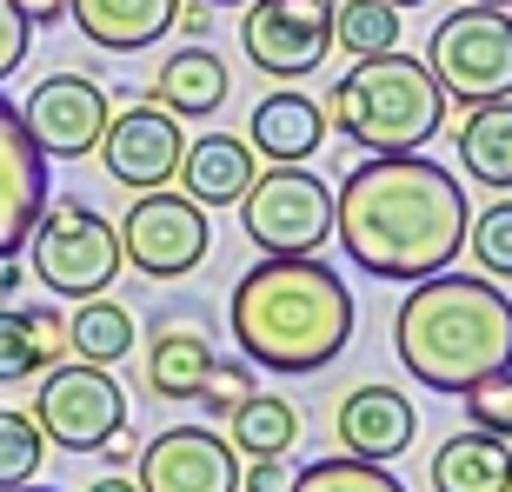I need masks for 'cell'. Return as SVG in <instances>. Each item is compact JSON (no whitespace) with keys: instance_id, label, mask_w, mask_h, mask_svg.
I'll return each instance as SVG.
<instances>
[{"instance_id":"obj_7","label":"cell","mask_w":512,"mask_h":492,"mask_svg":"<svg viewBox=\"0 0 512 492\" xmlns=\"http://www.w3.org/2000/svg\"><path fill=\"white\" fill-rule=\"evenodd\" d=\"M240 227L260 253L286 260V253H320L333 240V193L313 180L306 167H266L253 173V187L233 200Z\"/></svg>"},{"instance_id":"obj_5","label":"cell","mask_w":512,"mask_h":492,"mask_svg":"<svg viewBox=\"0 0 512 492\" xmlns=\"http://www.w3.org/2000/svg\"><path fill=\"white\" fill-rule=\"evenodd\" d=\"M27 273H34L54 300H94L107 293L120 273V233L100 220V207L87 200H54V207H40L34 233H27Z\"/></svg>"},{"instance_id":"obj_26","label":"cell","mask_w":512,"mask_h":492,"mask_svg":"<svg viewBox=\"0 0 512 492\" xmlns=\"http://www.w3.org/2000/svg\"><path fill=\"white\" fill-rule=\"evenodd\" d=\"M333 47H346L353 60L393 54L399 47V7H386V0H346V7H333Z\"/></svg>"},{"instance_id":"obj_24","label":"cell","mask_w":512,"mask_h":492,"mask_svg":"<svg viewBox=\"0 0 512 492\" xmlns=\"http://www.w3.org/2000/svg\"><path fill=\"white\" fill-rule=\"evenodd\" d=\"M300 439V413L286 406L280 393H247L240 406H233V453L247 459H286V446Z\"/></svg>"},{"instance_id":"obj_17","label":"cell","mask_w":512,"mask_h":492,"mask_svg":"<svg viewBox=\"0 0 512 492\" xmlns=\"http://www.w3.org/2000/svg\"><path fill=\"white\" fill-rule=\"evenodd\" d=\"M180 193L193 207H233L240 193L253 187V147L233 140V133H200L187 153H180Z\"/></svg>"},{"instance_id":"obj_39","label":"cell","mask_w":512,"mask_h":492,"mask_svg":"<svg viewBox=\"0 0 512 492\" xmlns=\"http://www.w3.org/2000/svg\"><path fill=\"white\" fill-rule=\"evenodd\" d=\"M200 7H247V0H200Z\"/></svg>"},{"instance_id":"obj_4","label":"cell","mask_w":512,"mask_h":492,"mask_svg":"<svg viewBox=\"0 0 512 492\" xmlns=\"http://www.w3.org/2000/svg\"><path fill=\"white\" fill-rule=\"evenodd\" d=\"M326 120L366 153H419L446 127V94H439V80L426 74V60L393 47V54L353 60V74L333 80Z\"/></svg>"},{"instance_id":"obj_13","label":"cell","mask_w":512,"mask_h":492,"mask_svg":"<svg viewBox=\"0 0 512 492\" xmlns=\"http://www.w3.org/2000/svg\"><path fill=\"white\" fill-rule=\"evenodd\" d=\"M180 153H187V133H180V120H173L167 107H153V100H133L127 114L107 120V133H100L107 173L133 193L167 187L173 173H180Z\"/></svg>"},{"instance_id":"obj_36","label":"cell","mask_w":512,"mask_h":492,"mask_svg":"<svg viewBox=\"0 0 512 492\" xmlns=\"http://www.w3.org/2000/svg\"><path fill=\"white\" fill-rule=\"evenodd\" d=\"M87 492H140V486H133V479H120V473H107V479H94Z\"/></svg>"},{"instance_id":"obj_40","label":"cell","mask_w":512,"mask_h":492,"mask_svg":"<svg viewBox=\"0 0 512 492\" xmlns=\"http://www.w3.org/2000/svg\"><path fill=\"white\" fill-rule=\"evenodd\" d=\"M473 7H512V0H473Z\"/></svg>"},{"instance_id":"obj_1","label":"cell","mask_w":512,"mask_h":492,"mask_svg":"<svg viewBox=\"0 0 512 492\" xmlns=\"http://www.w3.org/2000/svg\"><path fill=\"white\" fill-rule=\"evenodd\" d=\"M466 187L426 153H373L333 193V240L373 280H433L466 246Z\"/></svg>"},{"instance_id":"obj_20","label":"cell","mask_w":512,"mask_h":492,"mask_svg":"<svg viewBox=\"0 0 512 492\" xmlns=\"http://www.w3.org/2000/svg\"><path fill=\"white\" fill-rule=\"evenodd\" d=\"M433 492H512V446L499 433H453L433 453Z\"/></svg>"},{"instance_id":"obj_37","label":"cell","mask_w":512,"mask_h":492,"mask_svg":"<svg viewBox=\"0 0 512 492\" xmlns=\"http://www.w3.org/2000/svg\"><path fill=\"white\" fill-rule=\"evenodd\" d=\"M0 492H54V486H34V479H27V486H0Z\"/></svg>"},{"instance_id":"obj_16","label":"cell","mask_w":512,"mask_h":492,"mask_svg":"<svg viewBox=\"0 0 512 492\" xmlns=\"http://www.w3.org/2000/svg\"><path fill=\"white\" fill-rule=\"evenodd\" d=\"M180 0H67V20L107 54H140L173 27Z\"/></svg>"},{"instance_id":"obj_21","label":"cell","mask_w":512,"mask_h":492,"mask_svg":"<svg viewBox=\"0 0 512 492\" xmlns=\"http://www.w3.org/2000/svg\"><path fill=\"white\" fill-rule=\"evenodd\" d=\"M459 167L473 173L479 187L512 193V100H486L466 114L459 127Z\"/></svg>"},{"instance_id":"obj_29","label":"cell","mask_w":512,"mask_h":492,"mask_svg":"<svg viewBox=\"0 0 512 492\" xmlns=\"http://www.w3.org/2000/svg\"><path fill=\"white\" fill-rule=\"evenodd\" d=\"M466 240H473V260L493 273V280H512V200H499V207H486L466 227Z\"/></svg>"},{"instance_id":"obj_34","label":"cell","mask_w":512,"mask_h":492,"mask_svg":"<svg viewBox=\"0 0 512 492\" xmlns=\"http://www.w3.org/2000/svg\"><path fill=\"white\" fill-rule=\"evenodd\" d=\"M20 286H27V266H20V253H14V260H0V300H14Z\"/></svg>"},{"instance_id":"obj_19","label":"cell","mask_w":512,"mask_h":492,"mask_svg":"<svg viewBox=\"0 0 512 492\" xmlns=\"http://www.w3.org/2000/svg\"><path fill=\"white\" fill-rule=\"evenodd\" d=\"M153 107H167L173 120H213L227 107V60L213 47H200V40L167 54V67L153 80Z\"/></svg>"},{"instance_id":"obj_33","label":"cell","mask_w":512,"mask_h":492,"mask_svg":"<svg viewBox=\"0 0 512 492\" xmlns=\"http://www.w3.org/2000/svg\"><path fill=\"white\" fill-rule=\"evenodd\" d=\"M293 486V466L286 459H253V473L240 479V492H286Z\"/></svg>"},{"instance_id":"obj_6","label":"cell","mask_w":512,"mask_h":492,"mask_svg":"<svg viewBox=\"0 0 512 492\" xmlns=\"http://www.w3.org/2000/svg\"><path fill=\"white\" fill-rule=\"evenodd\" d=\"M426 74L439 80L446 100L486 107L512 100V14L506 7H453L426 40Z\"/></svg>"},{"instance_id":"obj_8","label":"cell","mask_w":512,"mask_h":492,"mask_svg":"<svg viewBox=\"0 0 512 492\" xmlns=\"http://www.w3.org/2000/svg\"><path fill=\"white\" fill-rule=\"evenodd\" d=\"M40 439L60 453H100L107 439L127 426V393L114 386V373L94 360H67L47 373L40 386V413H34Z\"/></svg>"},{"instance_id":"obj_12","label":"cell","mask_w":512,"mask_h":492,"mask_svg":"<svg viewBox=\"0 0 512 492\" xmlns=\"http://www.w3.org/2000/svg\"><path fill=\"white\" fill-rule=\"evenodd\" d=\"M140 492H240V453L207 426H167L140 446Z\"/></svg>"},{"instance_id":"obj_14","label":"cell","mask_w":512,"mask_h":492,"mask_svg":"<svg viewBox=\"0 0 512 492\" xmlns=\"http://www.w3.org/2000/svg\"><path fill=\"white\" fill-rule=\"evenodd\" d=\"M47 207V153L20 120L14 100H0V260H14Z\"/></svg>"},{"instance_id":"obj_28","label":"cell","mask_w":512,"mask_h":492,"mask_svg":"<svg viewBox=\"0 0 512 492\" xmlns=\"http://www.w3.org/2000/svg\"><path fill=\"white\" fill-rule=\"evenodd\" d=\"M40 453H47V439H40L34 413H7L0 406V486H27L40 473Z\"/></svg>"},{"instance_id":"obj_2","label":"cell","mask_w":512,"mask_h":492,"mask_svg":"<svg viewBox=\"0 0 512 492\" xmlns=\"http://www.w3.org/2000/svg\"><path fill=\"white\" fill-rule=\"evenodd\" d=\"M233 340L240 360L266 373H320L353 340V286L320 253H286L233 280Z\"/></svg>"},{"instance_id":"obj_35","label":"cell","mask_w":512,"mask_h":492,"mask_svg":"<svg viewBox=\"0 0 512 492\" xmlns=\"http://www.w3.org/2000/svg\"><path fill=\"white\" fill-rule=\"evenodd\" d=\"M100 453L114 459V466H127V459H133V453H140V439H133V433H127V426H120V433H114V439H107V446H100Z\"/></svg>"},{"instance_id":"obj_25","label":"cell","mask_w":512,"mask_h":492,"mask_svg":"<svg viewBox=\"0 0 512 492\" xmlns=\"http://www.w3.org/2000/svg\"><path fill=\"white\" fill-rule=\"evenodd\" d=\"M67 346H74L80 360H94V366L127 360V353H133V313L120 300H107V293L80 300V313L67 320Z\"/></svg>"},{"instance_id":"obj_15","label":"cell","mask_w":512,"mask_h":492,"mask_svg":"<svg viewBox=\"0 0 512 492\" xmlns=\"http://www.w3.org/2000/svg\"><path fill=\"white\" fill-rule=\"evenodd\" d=\"M413 399L393 393V386H360V393L340 399V446L353 459H373V466H386V459H399L406 446H413Z\"/></svg>"},{"instance_id":"obj_11","label":"cell","mask_w":512,"mask_h":492,"mask_svg":"<svg viewBox=\"0 0 512 492\" xmlns=\"http://www.w3.org/2000/svg\"><path fill=\"white\" fill-rule=\"evenodd\" d=\"M20 120H27V133H34V147L47 160H87L100 147L107 120H114V107H107V94L87 74H47L27 94Z\"/></svg>"},{"instance_id":"obj_10","label":"cell","mask_w":512,"mask_h":492,"mask_svg":"<svg viewBox=\"0 0 512 492\" xmlns=\"http://www.w3.org/2000/svg\"><path fill=\"white\" fill-rule=\"evenodd\" d=\"M333 7L340 0H247L240 47L273 80L320 74V60L333 54Z\"/></svg>"},{"instance_id":"obj_32","label":"cell","mask_w":512,"mask_h":492,"mask_svg":"<svg viewBox=\"0 0 512 492\" xmlns=\"http://www.w3.org/2000/svg\"><path fill=\"white\" fill-rule=\"evenodd\" d=\"M27 47H34V20L20 14L14 0H0V80H7V74H20Z\"/></svg>"},{"instance_id":"obj_3","label":"cell","mask_w":512,"mask_h":492,"mask_svg":"<svg viewBox=\"0 0 512 492\" xmlns=\"http://www.w3.org/2000/svg\"><path fill=\"white\" fill-rule=\"evenodd\" d=\"M393 353L426 393H466L473 379L512 366V300L479 273L413 280L393 320Z\"/></svg>"},{"instance_id":"obj_9","label":"cell","mask_w":512,"mask_h":492,"mask_svg":"<svg viewBox=\"0 0 512 492\" xmlns=\"http://www.w3.org/2000/svg\"><path fill=\"white\" fill-rule=\"evenodd\" d=\"M207 246H213L207 207H193L187 193H167V187L140 193L120 220V260L147 280H187L193 266L207 260Z\"/></svg>"},{"instance_id":"obj_18","label":"cell","mask_w":512,"mask_h":492,"mask_svg":"<svg viewBox=\"0 0 512 492\" xmlns=\"http://www.w3.org/2000/svg\"><path fill=\"white\" fill-rule=\"evenodd\" d=\"M253 147L273 160V167H300V160H313L326 140V107L320 100L293 94V87H280V94H266L260 107H253Z\"/></svg>"},{"instance_id":"obj_27","label":"cell","mask_w":512,"mask_h":492,"mask_svg":"<svg viewBox=\"0 0 512 492\" xmlns=\"http://www.w3.org/2000/svg\"><path fill=\"white\" fill-rule=\"evenodd\" d=\"M286 492H406V486H399L386 466H373V459L340 453V459H313L306 473H293Z\"/></svg>"},{"instance_id":"obj_23","label":"cell","mask_w":512,"mask_h":492,"mask_svg":"<svg viewBox=\"0 0 512 492\" xmlns=\"http://www.w3.org/2000/svg\"><path fill=\"white\" fill-rule=\"evenodd\" d=\"M213 366V346L207 333H193V326H173V333H160L147 353V386L160 399H193L200 393V379H207Z\"/></svg>"},{"instance_id":"obj_38","label":"cell","mask_w":512,"mask_h":492,"mask_svg":"<svg viewBox=\"0 0 512 492\" xmlns=\"http://www.w3.org/2000/svg\"><path fill=\"white\" fill-rule=\"evenodd\" d=\"M386 7H399V14H406V7H426V0H386Z\"/></svg>"},{"instance_id":"obj_30","label":"cell","mask_w":512,"mask_h":492,"mask_svg":"<svg viewBox=\"0 0 512 492\" xmlns=\"http://www.w3.org/2000/svg\"><path fill=\"white\" fill-rule=\"evenodd\" d=\"M459 399H466V413H473V426H479V433L512 439V366H499V373L473 379V386H466Z\"/></svg>"},{"instance_id":"obj_31","label":"cell","mask_w":512,"mask_h":492,"mask_svg":"<svg viewBox=\"0 0 512 492\" xmlns=\"http://www.w3.org/2000/svg\"><path fill=\"white\" fill-rule=\"evenodd\" d=\"M247 393H253V373H247V360H227V366L213 360L193 399H200V406H213V413H233V406H240Z\"/></svg>"},{"instance_id":"obj_22","label":"cell","mask_w":512,"mask_h":492,"mask_svg":"<svg viewBox=\"0 0 512 492\" xmlns=\"http://www.w3.org/2000/svg\"><path fill=\"white\" fill-rule=\"evenodd\" d=\"M67 353V326L54 313H20V306H0V386L14 379H34L40 366H54Z\"/></svg>"}]
</instances>
